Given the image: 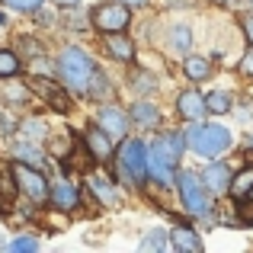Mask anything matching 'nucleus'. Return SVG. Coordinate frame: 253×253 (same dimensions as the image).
Returning <instances> with one entry per match:
<instances>
[{
    "label": "nucleus",
    "instance_id": "13",
    "mask_svg": "<svg viewBox=\"0 0 253 253\" xmlns=\"http://www.w3.org/2000/svg\"><path fill=\"white\" fill-rule=\"evenodd\" d=\"M106 51L122 64L135 61V45H131V39L122 36V32H106Z\"/></svg>",
    "mask_w": 253,
    "mask_h": 253
},
{
    "label": "nucleus",
    "instance_id": "23",
    "mask_svg": "<svg viewBox=\"0 0 253 253\" xmlns=\"http://www.w3.org/2000/svg\"><path fill=\"white\" fill-rule=\"evenodd\" d=\"M141 250H167V234L164 231H151L141 241Z\"/></svg>",
    "mask_w": 253,
    "mask_h": 253
},
{
    "label": "nucleus",
    "instance_id": "8",
    "mask_svg": "<svg viewBox=\"0 0 253 253\" xmlns=\"http://www.w3.org/2000/svg\"><path fill=\"white\" fill-rule=\"evenodd\" d=\"M176 109L183 119H189V122H199V119L209 112V103H205V96L199 90H186L176 96Z\"/></svg>",
    "mask_w": 253,
    "mask_h": 253
},
{
    "label": "nucleus",
    "instance_id": "18",
    "mask_svg": "<svg viewBox=\"0 0 253 253\" xmlns=\"http://www.w3.org/2000/svg\"><path fill=\"white\" fill-rule=\"evenodd\" d=\"M90 189H93V196H96L103 205H116V189H112L109 179H103V176H90Z\"/></svg>",
    "mask_w": 253,
    "mask_h": 253
},
{
    "label": "nucleus",
    "instance_id": "10",
    "mask_svg": "<svg viewBox=\"0 0 253 253\" xmlns=\"http://www.w3.org/2000/svg\"><path fill=\"white\" fill-rule=\"evenodd\" d=\"M205 186H209V192H215V196H221V192H231V179H234V173H231L228 164H209L202 173Z\"/></svg>",
    "mask_w": 253,
    "mask_h": 253
},
{
    "label": "nucleus",
    "instance_id": "27",
    "mask_svg": "<svg viewBox=\"0 0 253 253\" xmlns=\"http://www.w3.org/2000/svg\"><path fill=\"white\" fill-rule=\"evenodd\" d=\"M16 154L23 157V161H29L32 167H36V164H42V154H39V151L32 148V144H19V148H16Z\"/></svg>",
    "mask_w": 253,
    "mask_h": 253
},
{
    "label": "nucleus",
    "instance_id": "35",
    "mask_svg": "<svg viewBox=\"0 0 253 253\" xmlns=\"http://www.w3.org/2000/svg\"><path fill=\"white\" fill-rule=\"evenodd\" d=\"M218 3H224V0H218Z\"/></svg>",
    "mask_w": 253,
    "mask_h": 253
},
{
    "label": "nucleus",
    "instance_id": "17",
    "mask_svg": "<svg viewBox=\"0 0 253 253\" xmlns=\"http://www.w3.org/2000/svg\"><path fill=\"white\" fill-rule=\"evenodd\" d=\"M183 71H186L189 81H205V77L211 74V61H209V58L192 55V58H186V61H183Z\"/></svg>",
    "mask_w": 253,
    "mask_h": 253
},
{
    "label": "nucleus",
    "instance_id": "30",
    "mask_svg": "<svg viewBox=\"0 0 253 253\" xmlns=\"http://www.w3.org/2000/svg\"><path fill=\"white\" fill-rule=\"evenodd\" d=\"M244 32H247V39H250V45H253V19H244Z\"/></svg>",
    "mask_w": 253,
    "mask_h": 253
},
{
    "label": "nucleus",
    "instance_id": "31",
    "mask_svg": "<svg viewBox=\"0 0 253 253\" xmlns=\"http://www.w3.org/2000/svg\"><path fill=\"white\" fill-rule=\"evenodd\" d=\"M55 3H61V6H74V3H81V0H55Z\"/></svg>",
    "mask_w": 253,
    "mask_h": 253
},
{
    "label": "nucleus",
    "instance_id": "14",
    "mask_svg": "<svg viewBox=\"0 0 253 253\" xmlns=\"http://www.w3.org/2000/svg\"><path fill=\"white\" fill-rule=\"evenodd\" d=\"M51 202L61 211H74L77 205H81V189L71 186V183H55L51 186Z\"/></svg>",
    "mask_w": 253,
    "mask_h": 253
},
{
    "label": "nucleus",
    "instance_id": "34",
    "mask_svg": "<svg viewBox=\"0 0 253 253\" xmlns=\"http://www.w3.org/2000/svg\"><path fill=\"white\" fill-rule=\"evenodd\" d=\"M247 199H253V189H250V196H247Z\"/></svg>",
    "mask_w": 253,
    "mask_h": 253
},
{
    "label": "nucleus",
    "instance_id": "7",
    "mask_svg": "<svg viewBox=\"0 0 253 253\" xmlns=\"http://www.w3.org/2000/svg\"><path fill=\"white\" fill-rule=\"evenodd\" d=\"M128 23H131V13L122 3H103L93 10V26L99 32H125Z\"/></svg>",
    "mask_w": 253,
    "mask_h": 253
},
{
    "label": "nucleus",
    "instance_id": "32",
    "mask_svg": "<svg viewBox=\"0 0 253 253\" xmlns=\"http://www.w3.org/2000/svg\"><path fill=\"white\" fill-rule=\"evenodd\" d=\"M122 3H131V6H141L144 0H122Z\"/></svg>",
    "mask_w": 253,
    "mask_h": 253
},
{
    "label": "nucleus",
    "instance_id": "25",
    "mask_svg": "<svg viewBox=\"0 0 253 253\" xmlns=\"http://www.w3.org/2000/svg\"><path fill=\"white\" fill-rule=\"evenodd\" d=\"M3 3L13 6V10H23V13H36L42 6V0H3Z\"/></svg>",
    "mask_w": 253,
    "mask_h": 253
},
{
    "label": "nucleus",
    "instance_id": "33",
    "mask_svg": "<svg viewBox=\"0 0 253 253\" xmlns=\"http://www.w3.org/2000/svg\"><path fill=\"white\" fill-rule=\"evenodd\" d=\"M3 23H6V16H3V13H0V26H3Z\"/></svg>",
    "mask_w": 253,
    "mask_h": 253
},
{
    "label": "nucleus",
    "instance_id": "19",
    "mask_svg": "<svg viewBox=\"0 0 253 253\" xmlns=\"http://www.w3.org/2000/svg\"><path fill=\"white\" fill-rule=\"evenodd\" d=\"M253 189V167L234 173V179H231V192H234V199H247Z\"/></svg>",
    "mask_w": 253,
    "mask_h": 253
},
{
    "label": "nucleus",
    "instance_id": "9",
    "mask_svg": "<svg viewBox=\"0 0 253 253\" xmlns=\"http://www.w3.org/2000/svg\"><path fill=\"white\" fill-rule=\"evenodd\" d=\"M86 148H90L93 161H109L112 157V138H109V131H106L99 122L86 128Z\"/></svg>",
    "mask_w": 253,
    "mask_h": 253
},
{
    "label": "nucleus",
    "instance_id": "11",
    "mask_svg": "<svg viewBox=\"0 0 253 253\" xmlns=\"http://www.w3.org/2000/svg\"><path fill=\"white\" fill-rule=\"evenodd\" d=\"M96 122L103 125L112 138H125V131H128V119H125V112L119 109V106H103L99 116H96Z\"/></svg>",
    "mask_w": 253,
    "mask_h": 253
},
{
    "label": "nucleus",
    "instance_id": "4",
    "mask_svg": "<svg viewBox=\"0 0 253 253\" xmlns=\"http://www.w3.org/2000/svg\"><path fill=\"white\" fill-rule=\"evenodd\" d=\"M119 173H122L125 183L131 186H144V176H148V151L138 138H128L119 148Z\"/></svg>",
    "mask_w": 253,
    "mask_h": 253
},
{
    "label": "nucleus",
    "instance_id": "6",
    "mask_svg": "<svg viewBox=\"0 0 253 253\" xmlns=\"http://www.w3.org/2000/svg\"><path fill=\"white\" fill-rule=\"evenodd\" d=\"M13 179H16L19 192H23L29 202H45V199H51L48 179L32 167V164H16V167H13Z\"/></svg>",
    "mask_w": 253,
    "mask_h": 253
},
{
    "label": "nucleus",
    "instance_id": "5",
    "mask_svg": "<svg viewBox=\"0 0 253 253\" xmlns=\"http://www.w3.org/2000/svg\"><path fill=\"white\" fill-rule=\"evenodd\" d=\"M176 186H179V199H183V205L192 211L196 218H209L211 215V205H209V186H205L202 176H196V173L183 170L176 176Z\"/></svg>",
    "mask_w": 253,
    "mask_h": 253
},
{
    "label": "nucleus",
    "instance_id": "20",
    "mask_svg": "<svg viewBox=\"0 0 253 253\" xmlns=\"http://www.w3.org/2000/svg\"><path fill=\"white\" fill-rule=\"evenodd\" d=\"M205 103H209V112H215V116H228L231 112V96L224 90H215L205 96Z\"/></svg>",
    "mask_w": 253,
    "mask_h": 253
},
{
    "label": "nucleus",
    "instance_id": "16",
    "mask_svg": "<svg viewBox=\"0 0 253 253\" xmlns=\"http://www.w3.org/2000/svg\"><path fill=\"white\" fill-rule=\"evenodd\" d=\"M131 119H135L141 128H154V125L161 122V112H157L154 103H138V106H131Z\"/></svg>",
    "mask_w": 253,
    "mask_h": 253
},
{
    "label": "nucleus",
    "instance_id": "1",
    "mask_svg": "<svg viewBox=\"0 0 253 253\" xmlns=\"http://www.w3.org/2000/svg\"><path fill=\"white\" fill-rule=\"evenodd\" d=\"M96 71H99L96 61L81 48H64L61 58H58V74H61L64 86L77 96H90V84Z\"/></svg>",
    "mask_w": 253,
    "mask_h": 253
},
{
    "label": "nucleus",
    "instance_id": "29",
    "mask_svg": "<svg viewBox=\"0 0 253 253\" xmlns=\"http://www.w3.org/2000/svg\"><path fill=\"white\" fill-rule=\"evenodd\" d=\"M241 71H244V74H247V77H253V48H250L247 55L241 58Z\"/></svg>",
    "mask_w": 253,
    "mask_h": 253
},
{
    "label": "nucleus",
    "instance_id": "22",
    "mask_svg": "<svg viewBox=\"0 0 253 253\" xmlns=\"http://www.w3.org/2000/svg\"><path fill=\"white\" fill-rule=\"evenodd\" d=\"M13 74H19V58L13 51L0 48V77H13Z\"/></svg>",
    "mask_w": 253,
    "mask_h": 253
},
{
    "label": "nucleus",
    "instance_id": "28",
    "mask_svg": "<svg viewBox=\"0 0 253 253\" xmlns=\"http://www.w3.org/2000/svg\"><path fill=\"white\" fill-rule=\"evenodd\" d=\"M135 84H138V86H135L138 93H151V90H154V81H151L148 74H138V77H135Z\"/></svg>",
    "mask_w": 253,
    "mask_h": 253
},
{
    "label": "nucleus",
    "instance_id": "3",
    "mask_svg": "<svg viewBox=\"0 0 253 253\" xmlns=\"http://www.w3.org/2000/svg\"><path fill=\"white\" fill-rule=\"evenodd\" d=\"M186 144L202 157H218L231 148V131L224 125H192L186 131Z\"/></svg>",
    "mask_w": 253,
    "mask_h": 253
},
{
    "label": "nucleus",
    "instance_id": "21",
    "mask_svg": "<svg viewBox=\"0 0 253 253\" xmlns=\"http://www.w3.org/2000/svg\"><path fill=\"white\" fill-rule=\"evenodd\" d=\"M90 96H96V99H106V96H112L109 77H106L103 71H96V74H93V84H90Z\"/></svg>",
    "mask_w": 253,
    "mask_h": 253
},
{
    "label": "nucleus",
    "instance_id": "26",
    "mask_svg": "<svg viewBox=\"0 0 253 253\" xmlns=\"http://www.w3.org/2000/svg\"><path fill=\"white\" fill-rule=\"evenodd\" d=\"M10 250L13 253H32V250H39V244L32 241V237H16V241L10 244Z\"/></svg>",
    "mask_w": 253,
    "mask_h": 253
},
{
    "label": "nucleus",
    "instance_id": "15",
    "mask_svg": "<svg viewBox=\"0 0 253 253\" xmlns=\"http://www.w3.org/2000/svg\"><path fill=\"white\" fill-rule=\"evenodd\" d=\"M170 241H173V247H176L179 253H202V241H199V234L196 231H189V228H176L170 234Z\"/></svg>",
    "mask_w": 253,
    "mask_h": 253
},
{
    "label": "nucleus",
    "instance_id": "2",
    "mask_svg": "<svg viewBox=\"0 0 253 253\" xmlns=\"http://www.w3.org/2000/svg\"><path fill=\"white\" fill-rule=\"evenodd\" d=\"M179 154H183V138L179 135H164L151 144L148 151V173L154 176L157 186H167L173 183V167H176Z\"/></svg>",
    "mask_w": 253,
    "mask_h": 253
},
{
    "label": "nucleus",
    "instance_id": "12",
    "mask_svg": "<svg viewBox=\"0 0 253 253\" xmlns=\"http://www.w3.org/2000/svg\"><path fill=\"white\" fill-rule=\"evenodd\" d=\"M32 90H36L48 106H55L58 112H68V96H64V90L58 84H51L48 77H36V81H32Z\"/></svg>",
    "mask_w": 253,
    "mask_h": 253
},
{
    "label": "nucleus",
    "instance_id": "24",
    "mask_svg": "<svg viewBox=\"0 0 253 253\" xmlns=\"http://www.w3.org/2000/svg\"><path fill=\"white\" fill-rule=\"evenodd\" d=\"M189 45H192L189 29H186V26H176V29H173V48H176V51H186Z\"/></svg>",
    "mask_w": 253,
    "mask_h": 253
}]
</instances>
